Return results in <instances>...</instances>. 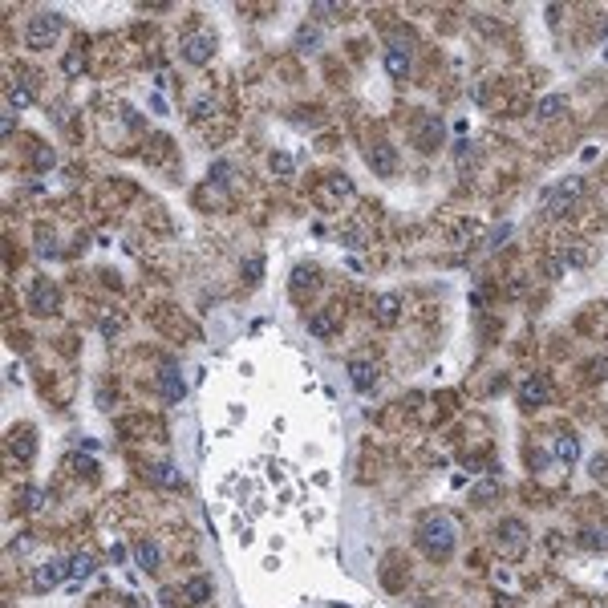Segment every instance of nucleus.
Masks as SVG:
<instances>
[{
    "instance_id": "31",
    "label": "nucleus",
    "mask_w": 608,
    "mask_h": 608,
    "mask_svg": "<svg viewBox=\"0 0 608 608\" xmlns=\"http://www.w3.org/2000/svg\"><path fill=\"white\" fill-rule=\"evenodd\" d=\"M65 73H81V61H77V53H70V61H65Z\"/></svg>"
},
{
    "instance_id": "16",
    "label": "nucleus",
    "mask_w": 608,
    "mask_h": 608,
    "mask_svg": "<svg viewBox=\"0 0 608 608\" xmlns=\"http://www.w3.org/2000/svg\"><path fill=\"white\" fill-rule=\"evenodd\" d=\"M385 70H390V77H406L410 73V53L406 49H385Z\"/></svg>"
},
{
    "instance_id": "27",
    "label": "nucleus",
    "mask_w": 608,
    "mask_h": 608,
    "mask_svg": "<svg viewBox=\"0 0 608 608\" xmlns=\"http://www.w3.org/2000/svg\"><path fill=\"white\" fill-rule=\"evenodd\" d=\"M312 280H321L312 268H296V272H292V288H296V292H304V288H308Z\"/></svg>"
},
{
    "instance_id": "25",
    "label": "nucleus",
    "mask_w": 608,
    "mask_h": 608,
    "mask_svg": "<svg viewBox=\"0 0 608 608\" xmlns=\"http://www.w3.org/2000/svg\"><path fill=\"white\" fill-rule=\"evenodd\" d=\"M308 328H312L317 337H333V333H337V321H333L328 312H321V317H312V321H308Z\"/></svg>"
},
{
    "instance_id": "8",
    "label": "nucleus",
    "mask_w": 608,
    "mask_h": 608,
    "mask_svg": "<svg viewBox=\"0 0 608 608\" xmlns=\"http://www.w3.org/2000/svg\"><path fill=\"white\" fill-rule=\"evenodd\" d=\"M159 394H163L166 401H179L183 394H187V385H183L175 361H163V365H159Z\"/></svg>"
},
{
    "instance_id": "26",
    "label": "nucleus",
    "mask_w": 608,
    "mask_h": 608,
    "mask_svg": "<svg viewBox=\"0 0 608 608\" xmlns=\"http://www.w3.org/2000/svg\"><path fill=\"white\" fill-rule=\"evenodd\" d=\"M211 114H215V97H199V102H195V106H191V118H195V122H207V118Z\"/></svg>"
},
{
    "instance_id": "12",
    "label": "nucleus",
    "mask_w": 608,
    "mask_h": 608,
    "mask_svg": "<svg viewBox=\"0 0 608 608\" xmlns=\"http://www.w3.org/2000/svg\"><path fill=\"white\" fill-rule=\"evenodd\" d=\"M563 110H568V97L552 94V97H543V102L536 106V118H539V122H552V118H560Z\"/></svg>"
},
{
    "instance_id": "20",
    "label": "nucleus",
    "mask_w": 608,
    "mask_h": 608,
    "mask_svg": "<svg viewBox=\"0 0 608 608\" xmlns=\"http://www.w3.org/2000/svg\"><path fill=\"white\" fill-rule=\"evenodd\" d=\"M438 138H442V122H438V118H430V126H426L422 134H414V142H418L422 150H434Z\"/></svg>"
},
{
    "instance_id": "13",
    "label": "nucleus",
    "mask_w": 608,
    "mask_h": 608,
    "mask_svg": "<svg viewBox=\"0 0 608 608\" xmlns=\"http://www.w3.org/2000/svg\"><path fill=\"white\" fill-rule=\"evenodd\" d=\"M183 596H187V605H203L211 596V580L207 576H191L187 584H183Z\"/></svg>"
},
{
    "instance_id": "2",
    "label": "nucleus",
    "mask_w": 608,
    "mask_h": 608,
    "mask_svg": "<svg viewBox=\"0 0 608 608\" xmlns=\"http://www.w3.org/2000/svg\"><path fill=\"white\" fill-rule=\"evenodd\" d=\"M61 29H65V21H61L57 13H49V8H41V13H33V17L24 21V29H21V41H24V49L41 53V49H53V45H57Z\"/></svg>"
},
{
    "instance_id": "18",
    "label": "nucleus",
    "mask_w": 608,
    "mask_h": 608,
    "mask_svg": "<svg viewBox=\"0 0 608 608\" xmlns=\"http://www.w3.org/2000/svg\"><path fill=\"white\" fill-rule=\"evenodd\" d=\"M150 479H154L159 487H170V491H175V487H183V474H179L175 467H166V463H159V467H150Z\"/></svg>"
},
{
    "instance_id": "7",
    "label": "nucleus",
    "mask_w": 608,
    "mask_h": 608,
    "mask_svg": "<svg viewBox=\"0 0 608 608\" xmlns=\"http://www.w3.org/2000/svg\"><path fill=\"white\" fill-rule=\"evenodd\" d=\"M552 398V385H547V377H527V381H519V410H539L543 401Z\"/></svg>"
},
{
    "instance_id": "23",
    "label": "nucleus",
    "mask_w": 608,
    "mask_h": 608,
    "mask_svg": "<svg viewBox=\"0 0 608 608\" xmlns=\"http://www.w3.org/2000/svg\"><path fill=\"white\" fill-rule=\"evenodd\" d=\"M17 503H21L24 511H41V507H45V491H41V487H24V491L17 495Z\"/></svg>"
},
{
    "instance_id": "21",
    "label": "nucleus",
    "mask_w": 608,
    "mask_h": 608,
    "mask_svg": "<svg viewBox=\"0 0 608 608\" xmlns=\"http://www.w3.org/2000/svg\"><path fill=\"white\" fill-rule=\"evenodd\" d=\"M134 552H138V568H142V572H154V568H159V560H163V556H159V547H154V543H146V539H142Z\"/></svg>"
},
{
    "instance_id": "11",
    "label": "nucleus",
    "mask_w": 608,
    "mask_h": 608,
    "mask_svg": "<svg viewBox=\"0 0 608 608\" xmlns=\"http://www.w3.org/2000/svg\"><path fill=\"white\" fill-rule=\"evenodd\" d=\"M349 381H353V390H374V381H377V365H369V361H349Z\"/></svg>"
},
{
    "instance_id": "1",
    "label": "nucleus",
    "mask_w": 608,
    "mask_h": 608,
    "mask_svg": "<svg viewBox=\"0 0 608 608\" xmlns=\"http://www.w3.org/2000/svg\"><path fill=\"white\" fill-rule=\"evenodd\" d=\"M454 543H458V527H454V519L442 511H430L426 519L418 523V547L426 560L442 563L454 556Z\"/></svg>"
},
{
    "instance_id": "28",
    "label": "nucleus",
    "mask_w": 608,
    "mask_h": 608,
    "mask_svg": "<svg viewBox=\"0 0 608 608\" xmlns=\"http://www.w3.org/2000/svg\"><path fill=\"white\" fill-rule=\"evenodd\" d=\"M70 470H77V474H94V463H90V458H86V454H73V458H70Z\"/></svg>"
},
{
    "instance_id": "9",
    "label": "nucleus",
    "mask_w": 608,
    "mask_h": 608,
    "mask_svg": "<svg viewBox=\"0 0 608 608\" xmlns=\"http://www.w3.org/2000/svg\"><path fill=\"white\" fill-rule=\"evenodd\" d=\"M65 576H70V560H49L45 568L37 572V580H33V588H37V592H49L53 584H61Z\"/></svg>"
},
{
    "instance_id": "30",
    "label": "nucleus",
    "mask_w": 608,
    "mask_h": 608,
    "mask_svg": "<svg viewBox=\"0 0 608 608\" xmlns=\"http://www.w3.org/2000/svg\"><path fill=\"white\" fill-rule=\"evenodd\" d=\"M588 374H596V377H608V361H605V357H600V361H592V365H588Z\"/></svg>"
},
{
    "instance_id": "10",
    "label": "nucleus",
    "mask_w": 608,
    "mask_h": 608,
    "mask_svg": "<svg viewBox=\"0 0 608 608\" xmlns=\"http://www.w3.org/2000/svg\"><path fill=\"white\" fill-rule=\"evenodd\" d=\"M580 543L592 547V552H608V519H596V523L580 527Z\"/></svg>"
},
{
    "instance_id": "14",
    "label": "nucleus",
    "mask_w": 608,
    "mask_h": 608,
    "mask_svg": "<svg viewBox=\"0 0 608 608\" xmlns=\"http://www.w3.org/2000/svg\"><path fill=\"white\" fill-rule=\"evenodd\" d=\"M369 166H374L377 175H394V170H398V159H394V150H390V146H374Z\"/></svg>"
},
{
    "instance_id": "19",
    "label": "nucleus",
    "mask_w": 608,
    "mask_h": 608,
    "mask_svg": "<svg viewBox=\"0 0 608 608\" xmlns=\"http://www.w3.org/2000/svg\"><path fill=\"white\" fill-rule=\"evenodd\" d=\"M398 308H401V301L394 296V292H385V296L377 301V321H381V325H394V321H398Z\"/></svg>"
},
{
    "instance_id": "29",
    "label": "nucleus",
    "mask_w": 608,
    "mask_h": 608,
    "mask_svg": "<svg viewBox=\"0 0 608 608\" xmlns=\"http://www.w3.org/2000/svg\"><path fill=\"white\" fill-rule=\"evenodd\" d=\"M272 166H276L280 175H288V170H292V159H288V154H276V159H272Z\"/></svg>"
},
{
    "instance_id": "6",
    "label": "nucleus",
    "mask_w": 608,
    "mask_h": 608,
    "mask_svg": "<svg viewBox=\"0 0 608 608\" xmlns=\"http://www.w3.org/2000/svg\"><path fill=\"white\" fill-rule=\"evenodd\" d=\"M57 304H61V296H57V284L53 280L33 284V292H29V312H33V317H53Z\"/></svg>"
},
{
    "instance_id": "22",
    "label": "nucleus",
    "mask_w": 608,
    "mask_h": 608,
    "mask_svg": "<svg viewBox=\"0 0 608 608\" xmlns=\"http://www.w3.org/2000/svg\"><path fill=\"white\" fill-rule=\"evenodd\" d=\"M37 252H41L45 259L57 256V232H53V227H37Z\"/></svg>"
},
{
    "instance_id": "17",
    "label": "nucleus",
    "mask_w": 608,
    "mask_h": 608,
    "mask_svg": "<svg viewBox=\"0 0 608 608\" xmlns=\"http://www.w3.org/2000/svg\"><path fill=\"white\" fill-rule=\"evenodd\" d=\"M556 458L572 467V463L580 458V438H572V434H560V438H556Z\"/></svg>"
},
{
    "instance_id": "15",
    "label": "nucleus",
    "mask_w": 608,
    "mask_h": 608,
    "mask_svg": "<svg viewBox=\"0 0 608 608\" xmlns=\"http://www.w3.org/2000/svg\"><path fill=\"white\" fill-rule=\"evenodd\" d=\"M94 568H97V556H90V552H77V556H70V576H73V580L94 576Z\"/></svg>"
},
{
    "instance_id": "24",
    "label": "nucleus",
    "mask_w": 608,
    "mask_h": 608,
    "mask_svg": "<svg viewBox=\"0 0 608 608\" xmlns=\"http://www.w3.org/2000/svg\"><path fill=\"white\" fill-rule=\"evenodd\" d=\"M317 45H321V29H317V24H304L301 33H296V49L308 53V49H317Z\"/></svg>"
},
{
    "instance_id": "3",
    "label": "nucleus",
    "mask_w": 608,
    "mask_h": 608,
    "mask_svg": "<svg viewBox=\"0 0 608 608\" xmlns=\"http://www.w3.org/2000/svg\"><path fill=\"white\" fill-rule=\"evenodd\" d=\"M495 543H499V552H503L507 560H519V556L527 552V543H531V531H527L523 519H499V527H495Z\"/></svg>"
},
{
    "instance_id": "5",
    "label": "nucleus",
    "mask_w": 608,
    "mask_h": 608,
    "mask_svg": "<svg viewBox=\"0 0 608 608\" xmlns=\"http://www.w3.org/2000/svg\"><path fill=\"white\" fill-rule=\"evenodd\" d=\"M580 187H584L580 179H563L560 187L547 191V199H543V219H560L563 211L580 199Z\"/></svg>"
},
{
    "instance_id": "4",
    "label": "nucleus",
    "mask_w": 608,
    "mask_h": 608,
    "mask_svg": "<svg viewBox=\"0 0 608 608\" xmlns=\"http://www.w3.org/2000/svg\"><path fill=\"white\" fill-rule=\"evenodd\" d=\"M215 49H219V33L215 29H191L187 37H183V45H179V53L187 57L191 65H207L211 57H215Z\"/></svg>"
}]
</instances>
